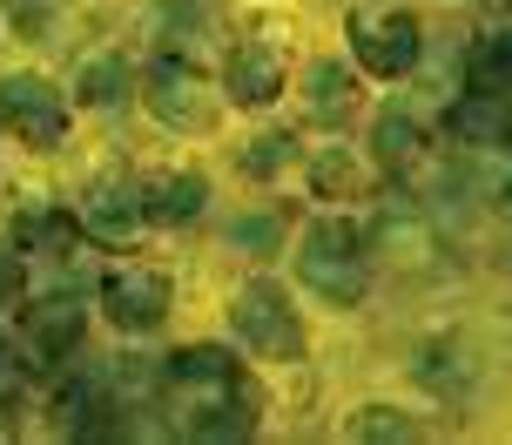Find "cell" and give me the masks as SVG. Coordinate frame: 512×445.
Instances as JSON below:
<instances>
[{
  "label": "cell",
  "mask_w": 512,
  "mask_h": 445,
  "mask_svg": "<svg viewBox=\"0 0 512 445\" xmlns=\"http://www.w3.org/2000/svg\"><path fill=\"white\" fill-rule=\"evenodd\" d=\"M102 311H108L115 331L142 338V331H155L169 317V277L155 263H115L102 277Z\"/></svg>",
  "instance_id": "ba28073f"
},
{
  "label": "cell",
  "mask_w": 512,
  "mask_h": 445,
  "mask_svg": "<svg viewBox=\"0 0 512 445\" xmlns=\"http://www.w3.org/2000/svg\"><path fill=\"white\" fill-rule=\"evenodd\" d=\"M236 243H277V216H243V223H236Z\"/></svg>",
  "instance_id": "cb8c5ba5"
},
{
  "label": "cell",
  "mask_w": 512,
  "mask_h": 445,
  "mask_svg": "<svg viewBox=\"0 0 512 445\" xmlns=\"http://www.w3.org/2000/svg\"><path fill=\"white\" fill-rule=\"evenodd\" d=\"M142 102L182 135H209L216 129V95H209V81L196 61H182V54H155L149 68H142Z\"/></svg>",
  "instance_id": "277c9868"
},
{
  "label": "cell",
  "mask_w": 512,
  "mask_h": 445,
  "mask_svg": "<svg viewBox=\"0 0 512 445\" xmlns=\"http://www.w3.org/2000/svg\"><path fill=\"white\" fill-rule=\"evenodd\" d=\"M304 102H310V115H324V122H337V115H344V108L358 102V88H351V75H344V68H337V61H310L304 68Z\"/></svg>",
  "instance_id": "d6986e66"
},
{
  "label": "cell",
  "mask_w": 512,
  "mask_h": 445,
  "mask_svg": "<svg viewBox=\"0 0 512 445\" xmlns=\"http://www.w3.org/2000/svg\"><path fill=\"white\" fill-rule=\"evenodd\" d=\"M371 149H378V169L391 176V183H411V176L425 169V129L411 122L405 108H384V115H378Z\"/></svg>",
  "instance_id": "7c38bea8"
},
{
  "label": "cell",
  "mask_w": 512,
  "mask_h": 445,
  "mask_svg": "<svg viewBox=\"0 0 512 445\" xmlns=\"http://www.w3.org/2000/svg\"><path fill=\"white\" fill-rule=\"evenodd\" d=\"M223 88H230L236 108H270L290 88V41H283L277 21H256L243 41L230 48V68H223Z\"/></svg>",
  "instance_id": "5b68a950"
},
{
  "label": "cell",
  "mask_w": 512,
  "mask_h": 445,
  "mask_svg": "<svg viewBox=\"0 0 512 445\" xmlns=\"http://www.w3.org/2000/svg\"><path fill=\"white\" fill-rule=\"evenodd\" d=\"M108 412H115L108 378H81V385H68V392H61V425H68V432H95V439H102V432H108Z\"/></svg>",
  "instance_id": "e0dca14e"
},
{
  "label": "cell",
  "mask_w": 512,
  "mask_h": 445,
  "mask_svg": "<svg viewBox=\"0 0 512 445\" xmlns=\"http://www.w3.org/2000/svg\"><path fill=\"white\" fill-rule=\"evenodd\" d=\"M418 48H425L418 14H351V54H358L364 75H378V81L411 75Z\"/></svg>",
  "instance_id": "52a82bcc"
},
{
  "label": "cell",
  "mask_w": 512,
  "mask_h": 445,
  "mask_svg": "<svg viewBox=\"0 0 512 445\" xmlns=\"http://www.w3.org/2000/svg\"><path fill=\"white\" fill-rule=\"evenodd\" d=\"M128 88H135V68L122 54H95V61H81V75H75V95L88 108H115Z\"/></svg>",
  "instance_id": "2e32d148"
},
{
  "label": "cell",
  "mask_w": 512,
  "mask_h": 445,
  "mask_svg": "<svg viewBox=\"0 0 512 445\" xmlns=\"http://www.w3.org/2000/svg\"><path fill=\"white\" fill-rule=\"evenodd\" d=\"M304 284L317 297H331V304H358L364 297V277H371V263H364V230L351 216H317L304 230Z\"/></svg>",
  "instance_id": "7a4b0ae2"
},
{
  "label": "cell",
  "mask_w": 512,
  "mask_h": 445,
  "mask_svg": "<svg viewBox=\"0 0 512 445\" xmlns=\"http://www.w3.org/2000/svg\"><path fill=\"white\" fill-rule=\"evenodd\" d=\"M445 129L459 135L465 149H506V135H512L506 95H479V88H465V102H452Z\"/></svg>",
  "instance_id": "4fadbf2b"
},
{
  "label": "cell",
  "mask_w": 512,
  "mask_h": 445,
  "mask_svg": "<svg viewBox=\"0 0 512 445\" xmlns=\"http://www.w3.org/2000/svg\"><path fill=\"white\" fill-rule=\"evenodd\" d=\"M149 216H142V183L128 176V169H108L88 183V203H81V230L108 236V243H128V236L142 230Z\"/></svg>",
  "instance_id": "9c48e42d"
},
{
  "label": "cell",
  "mask_w": 512,
  "mask_h": 445,
  "mask_svg": "<svg viewBox=\"0 0 512 445\" xmlns=\"http://www.w3.org/2000/svg\"><path fill=\"white\" fill-rule=\"evenodd\" d=\"M0 129L21 135L34 156H54L68 142V102L41 75H7L0 81Z\"/></svg>",
  "instance_id": "8992f818"
},
{
  "label": "cell",
  "mask_w": 512,
  "mask_h": 445,
  "mask_svg": "<svg viewBox=\"0 0 512 445\" xmlns=\"http://www.w3.org/2000/svg\"><path fill=\"white\" fill-rule=\"evenodd\" d=\"M506 75H512L506 34H479L472 54H465V88H479V95H506Z\"/></svg>",
  "instance_id": "ac0fdd59"
},
{
  "label": "cell",
  "mask_w": 512,
  "mask_h": 445,
  "mask_svg": "<svg viewBox=\"0 0 512 445\" xmlns=\"http://www.w3.org/2000/svg\"><path fill=\"white\" fill-rule=\"evenodd\" d=\"M0 432H7V419H0Z\"/></svg>",
  "instance_id": "d4e9b609"
},
{
  "label": "cell",
  "mask_w": 512,
  "mask_h": 445,
  "mask_svg": "<svg viewBox=\"0 0 512 445\" xmlns=\"http://www.w3.org/2000/svg\"><path fill=\"white\" fill-rule=\"evenodd\" d=\"M310 176H317L324 196H364L358 169H351V162H337V156H317V162H310Z\"/></svg>",
  "instance_id": "44dd1931"
},
{
  "label": "cell",
  "mask_w": 512,
  "mask_h": 445,
  "mask_svg": "<svg viewBox=\"0 0 512 445\" xmlns=\"http://www.w3.org/2000/svg\"><path fill=\"white\" fill-rule=\"evenodd\" d=\"M411 371H418L432 392H445V398H459L465 385L479 378V365H472V344H465V338H432V344H418Z\"/></svg>",
  "instance_id": "5bb4252c"
},
{
  "label": "cell",
  "mask_w": 512,
  "mask_h": 445,
  "mask_svg": "<svg viewBox=\"0 0 512 445\" xmlns=\"http://www.w3.org/2000/svg\"><path fill=\"white\" fill-rule=\"evenodd\" d=\"M7 14L21 21V34H48L54 14H61V0H7Z\"/></svg>",
  "instance_id": "7402d4cb"
},
{
  "label": "cell",
  "mask_w": 512,
  "mask_h": 445,
  "mask_svg": "<svg viewBox=\"0 0 512 445\" xmlns=\"http://www.w3.org/2000/svg\"><path fill=\"white\" fill-rule=\"evenodd\" d=\"M88 338V304L75 297H41V304H27V344H34V358H75V344Z\"/></svg>",
  "instance_id": "8fae6325"
},
{
  "label": "cell",
  "mask_w": 512,
  "mask_h": 445,
  "mask_svg": "<svg viewBox=\"0 0 512 445\" xmlns=\"http://www.w3.org/2000/svg\"><path fill=\"white\" fill-rule=\"evenodd\" d=\"M263 392L250 385V371L216 344H189L162 365V412L182 439H250Z\"/></svg>",
  "instance_id": "6da1fadb"
},
{
  "label": "cell",
  "mask_w": 512,
  "mask_h": 445,
  "mask_svg": "<svg viewBox=\"0 0 512 445\" xmlns=\"http://www.w3.org/2000/svg\"><path fill=\"white\" fill-rule=\"evenodd\" d=\"M230 331L250 344V358H277V365H297L304 358V317L283 297V284L270 277H250L230 304Z\"/></svg>",
  "instance_id": "3957f363"
},
{
  "label": "cell",
  "mask_w": 512,
  "mask_h": 445,
  "mask_svg": "<svg viewBox=\"0 0 512 445\" xmlns=\"http://www.w3.org/2000/svg\"><path fill=\"white\" fill-rule=\"evenodd\" d=\"M14 236L21 250H48V257H68L81 243V216H61V210H21L14 216Z\"/></svg>",
  "instance_id": "9a60e30c"
},
{
  "label": "cell",
  "mask_w": 512,
  "mask_h": 445,
  "mask_svg": "<svg viewBox=\"0 0 512 445\" xmlns=\"http://www.w3.org/2000/svg\"><path fill=\"white\" fill-rule=\"evenodd\" d=\"M344 432H351V439H371V445H405V439H418L425 425L411 419V412H398V405H364V412H351Z\"/></svg>",
  "instance_id": "ffe728a7"
},
{
  "label": "cell",
  "mask_w": 512,
  "mask_h": 445,
  "mask_svg": "<svg viewBox=\"0 0 512 445\" xmlns=\"http://www.w3.org/2000/svg\"><path fill=\"white\" fill-rule=\"evenodd\" d=\"M21 297H27V270H21V257L0 250V311H14Z\"/></svg>",
  "instance_id": "603a6c76"
},
{
  "label": "cell",
  "mask_w": 512,
  "mask_h": 445,
  "mask_svg": "<svg viewBox=\"0 0 512 445\" xmlns=\"http://www.w3.org/2000/svg\"><path fill=\"white\" fill-rule=\"evenodd\" d=\"M135 183H142V216L149 223H189L209 203V183L196 169H142Z\"/></svg>",
  "instance_id": "30bf717a"
}]
</instances>
